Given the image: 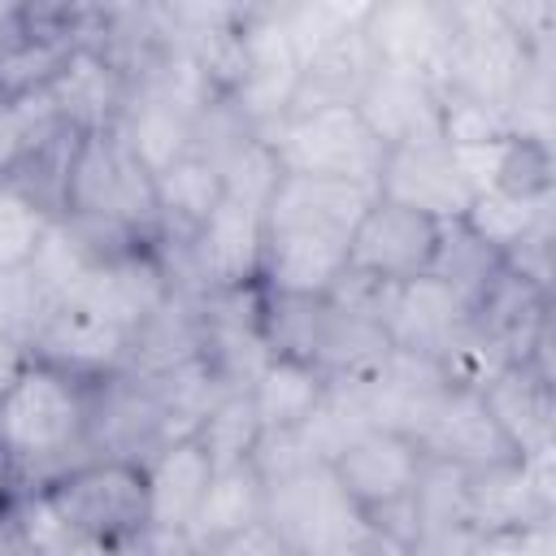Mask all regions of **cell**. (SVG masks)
Listing matches in <instances>:
<instances>
[{
  "mask_svg": "<svg viewBox=\"0 0 556 556\" xmlns=\"http://www.w3.org/2000/svg\"><path fill=\"white\" fill-rule=\"evenodd\" d=\"M91 382L26 361L0 395V456L17 486H39L83 460Z\"/></svg>",
  "mask_w": 556,
  "mask_h": 556,
  "instance_id": "6da1fadb",
  "label": "cell"
},
{
  "mask_svg": "<svg viewBox=\"0 0 556 556\" xmlns=\"http://www.w3.org/2000/svg\"><path fill=\"white\" fill-rule=\"evenodd\" d=\"M61 217L74 222L100 252L161 239L156 178L117 130L78 135Z\"/></svg>",
  "mask_w": 556,
  "mask_h": 556,
  "instance_id": "7a4b0ae2",
  "label": "cell"
},
{
  "mask_svg": "<svg viewBox=\"0 0 556 556\" xmlns=\"http://www.w3.org/2000/svg\"><path fill=\"white\" fill-rule=\"evenodd\" d=\"M265 526L291 556H374L387 539L334 482L330 465H304L265 482Z\"/></svg>",
  "mask_w": 556,
  "mask_h": 556,
  "instance_id": "3957f363",
  "label": "cell"
},
{
  "mask_svg": "<svg viewBox=\"0 0 556 556\" xmlns=\"http://www.w3.org/2000/svg\"><path fill=\"white\" fill-rule=\"evenodd\" d=\"M447 4H452V52L443 70V91H460L469 100H482L508 113L534 61L552 52V43L543 48L526 43L500 17L495 0H447Z\"/></svg>",
  "mask_w": 556,
  "mask_h": 556,
  "instance_id": "277c9868",
  "label": "cell"
},
{
  "mask_svg": "<svg viewBox=\"0 0 556 556\" xmlns=\"http://www.w3.org/2000/svg\"><path fill=\"white\" fill-rule=\"evenodd\" d=\"M330 473L387 543L413 547L417 539L413 486L421 473V447L408 434L369 426L330 460Z\"/></svg>",
  "mask_w": 556,
  "mask_h": 556,
  "instance_id": "5b68a950",
  "label": "cell"
},
{
  "mask_svg": "<svg viewBox=\"0 0 556 556\" xmlns=\"http://www.w3.org/2000/svg\"><path fill=\"white\" fill-rule=\"evenodd\" d=\"M70 530L91 543H143L148 547V478L139 460L96 456L39 482Z\"/></svg>",
  "mask_w": 556,
  "mask_h": 556,
  "instance_id": "8992f818",
  "label": "cell"
},
{
  "mask_svg": "<svg viewBox=\"0 0 556 556\" xmlns=\"http://www.w3.org/2000/svg\"><path fill=\"white\" fill-rule=\"evenodd\" d=\"M261 139L274 148L282 174L343 178V182H365L378 191V169H382L387 148L369 135L356 104L291 113Z\"/></svg>",
  "mask_w": 556,
  "mask_h": 556,
  "instance_id": "52a82bcc",
  "label": "cell"
},
{
  "mask_svg": "<svg viewBox=\"0 0 556 556\" xmlns=\"http://www.w3.org/2000/svg\"><path fill=\"white\" fill-rule=\"evenodd\" d=\"M265 252V208L222 195L217 208L195 226L182 252L165 256L178 291H235L261 282Z\"/></svg>",
  "mask_w": 556,
  "mask_h": 556,
  "instance_id": "ba28073f",
  "label": "cell"
},
{
  "mask_svg": "<svg viewBox=\"0 0 556 556\" xmlns=\"http://www.w3.org/2000/svg\"><path fill=\"white\" fill-rule=\"evenodd\" d=\"M96 4H9L0 22V96H39L78 43H91Z\"/></svg>",
  "mask_w": 556,
  "mask_h": 556,
  "instance_id": "9c48e42d",
  "label": "cell"
},
{
  "mask_svg": "<svg viewBox=\"0 0 556 556\" xmlns=\"http://www.w3.org/2000/svg\"><path fill=\"white\" fill-rule=\"evenodd\" d=\"M300 56L282 30L278 4H248L239 26V74L222 96L252 135H269L295 100Z\"/></svg>",
  "mask_w": 556,
  "mask_h": 556,
  "instance_id": "30bf717a",
  "label": "cell"
},
{
  "mask_svg": "<svg viewBox=\"0 0 556 556\" xmlns=\"http://www.w3.org/2000/svg\"><path fill=\"white\" fill-rule=\"evenodd\" d=\"M361 35L374 65L430 78L443 91V70L452 52V4L447 0H382L365 9Z\"/></svg>",
  "mask_w": 556,
  "mask_h": 556,
  "instance_id": "8fae6325",
  "label": "cell"
},
{
  "mask_svg": "<svg viewBox=\"0 0 556 556\" xmlns=\"http://www.w3.org/2000/svg\"><path fill=\"white\" fill-rule=\"evenodd\" d=\"M126 352H130V334L117 330L109 317H100L83 300H56L35 326L30 348H26L30 361H43L83 382H100L126 369Z\"/></svg>",
  "mask_w": 556,
  "mask_h": 556,
  "instance_id": "7c38bea8",
  "label": "cell"
},
{
  "mask_svg": "<svg viewBox=\"0 0 556 556\" xmlns=\"http://www.w3.org/2000/svg\"><path fill=\"white\" fill-rule=\"evenodd\" d=\"M174 291H178V287H174L169 265H165V256L156 252V243H135V248L104 252L70 300L91 304L100 317H109L117 330H126V334L135 339V330H139Z\"/></svg>",
  "mask_w": 556,
  "mask_h": 556,
  "instance_id": "4fadbf2b",
  "label": "cell"
},
{
  "mask_svg": "<svg viewBox=\"0 0 556 556\" xmlns=\"http://www.w3.org/2000/svg\"><path fill=\"white\" fill-rule=\"evenodd\" d=\"M465 521L473 534L526 530L552 521V456H508L465 473Z\"/></svg>",
  "mask_w": 556,
  "mask_h": 556,
  "instance_id": "5bb4252c",
  "label": "cell"
},
{
  "mask_svg": "<svg viewBox=\"0 0 556 556\" xmlns=\"http://www.w3.org/2000/svg\"><path fill=\"white\" fill-rule=\"evenodd\" d=\"M434 243H439V222H430L417 208L374 195V204L352 230L348 269L382 278V282H408L430 269Z\"/></svg>",
  "mask_w": 556,
  "mask_h": 556,
  "instance_id": "9a60e30c",
  "label": "cell"
},
{
  "mask_svg": "<svg viewBox=\"0 0 556 556\" xmlns=\"http://www.w3.org/2000/svg\"><path fill=\"white\" fill-rule=\"evenodd\" d=\"M148 478V552L169 547L187 539V526L204 500V486L213 478V460L200 447V439H174L161 452L143 460Z\"/></svg>",
  "mask_w": 556,
  "mask_h": 556,
  "instance_id": "2e32d148",
  "label": "cell"
},
{
  "mask_svg": "<svg viewBox=\"0 0 556 556\" xmlns=\"http://www.w3.org/2000/svg\"><path fill=\"white\" fill-rule=\"evenodd\" d=\"M356 113L387 152L391 148H417V143H443L439 87L430 78L374 65L369 83L356 96Z\"/></svg>",
  "mask_w": 556,
  "mask_h": 556,
  "instance_id": "e0dca14e",
  "label": "cell"
},
{
  "mask_svg": "<svg viewBox=\"0 0 556 556\" xmlns=\"http://www.w3.org/2000/svg\"><path fill=\"white\" fill-rule=\"evenodd\" d=\"M348 235L317 226H265L261 291L269 295H326L348 269Z\"/></svg>",
  "mask_w": 556,
  "mask_h": 556,
  "instance_id": "ac0fdd59",
  "label": "cell"
},
{
  "mask_svg": "<svg viewBox=\"0 0 556 556\" xmlns=\"http://www.w3.org/2000/svg\"><path fill=\"white\" fill-rule=\"evenodd\" d=\"M378 195L395 200L404 208L426 213L430 222H460L473 191L456 174V161L447 143H417V148H391L378 169Z\"/></svg>",
  "mask_w": 556,
  "mask_h": 556,
  "instance_id": "d6986e66",
  "label": "cell"
},
{
  "mask_svg": "<svg viewBox=\"0 0 556 556\" xmlns=\"http://www.w3.org/2000/svg\"><path fill=\"white\" fill-rule=\"evenodd\" d=\"M126 74L96 48V43H78L65 65L56 70V78L43 87L52 113L61 126H70L74 135H91V130H113L117 113L126 104Z\"/></svg>",
  "mask_w": 556,
  "mask_h": 556,
  "instance_id": "ffe728a7",
  "label": "cell"
},
{
  "mask_svg": "<svg viewBox=\"0 0 556 556\" xmlns=\"http://www.w3.org/2000/svg\"><path fill=\"white\" fill-rule=\"evenodd\" d=\"M469 326V304L439 278L421 274L408 282H395L391 304H387V339L400 352H417L439 361V352Z\"/></svg>",
  "mask_w": 556,
  "mask_h": 556,
  "instance_id": "44dd1931",
  "label": "cell"
},
{
  "mask_svg": "<svg viewBox=\"0 0 556 556\" xmlns=\"http://www.w3.org/2000/svg\"><path fill=\"white\" fill-rule=\"evenodd\" d=\"M417 447H421V456L447 460V465H456L465 473L517 456L508 447L504 430L495 426V417L486 413L482 395L478 391H460V387H447V395L439 400V408H434L430 426L421 430Z\"/></svg>",
  "mask_w": 556,
  "mask_h": 556,
  "instance_id": "7402d4cb",
  "label": "cell"
},
{
  "mask_svg": "<svg viewBox=\"0 0 556 556\" xmlns=\"http://www.w3.org/2000/svg\"><path fill=\"white\" fill-rule=\"evenodd\" d=\"M495 426L504 430L508 447L526 460L552 456L556 439V400H552V374L534 365H508L491 387L478 391Z\"/></svg>",
  "mask_w": 556,
  "mask_h": 556,
  "instance_id": "603a6c76",
  "label": "cell"
},
{
  "mask_svg": "<svg viewBox=\"0 0 556 556\" xmlns=\"http://www.w3.org/2000/svg\"><path fill=\"white\" fill-rule=\"evenodd\" d=\"M374 195L378 191L365 182L282 174L265 204V226H317V230H339L352 239V230L365 217V208L374 204Z\"/></svg>",
  "mask_w": 556,
  "mask_h": 556,
  "instance_id": "cb8c5ba5",
  "label": "cell"
},
{
  "mask_svg": "<svg viewBox=\"0 0 556 556\" xmlns=\"http://www.w3.org/2000/svg\"><path fill=\"white\" fill-rule=\"evenodd\" d=\"M374 74V52L361 35V26H348L330 39H321L317 48H308L300 56V78H295V100L287 109L291 113H308V109H334V104H356L361 87Z\"/></svg>",
  "mask_w": 556,
  "mask_h": 556,
  "instance_id": "d4e9b609",
  "label": "cell"
},
{
  "mask_svg": "<svg viewBox=\"0 0 556 556\" xmlns=\"http://www.w3.org/2000/svg\"><path fill=\"white\" fill-rule=\"evenodd\" d=\"M222 195H226L222 169L208 156H200V152H187L169 169H161L156 174V213H161L156 252L161 256L182 252L187 239L195 235V226L217 208Z\"/></svg>",
  "mask_w": 556,
  "mask_h": 556,
  "instance_id": "484cf974",
  "label": "cell"
},
{
  "mask_svg": "<svg viewBox=\"0 0 556 556\" xmlns=\"http://www.w3.org/2000/svg\"><path fill=\"white\" fill-rule=\"evenodd\" d=\"M256 521H265V482H261L256 465L252 460L222 465V469H213V478L204 486V500H200L182 543L222 547L235 534H243L248 526H256Z\"/></svg>",
  "mask_w": 556,
  "mask_h": 556,
  "instance_id": "4316f807",
  "label": "cell"
},
{
  "mask_svg": "<svg viewBox=\"0 0 556 556\" xmlns=\"http://www.w3.org/2000/svg\"><path fill=\"white\" fill-rule=\"evenodd\" d=\"M326 387H330V378L321 369L274 352L265 361V369L256 374V382L248 387V395L261 417V430H300L313 417V408L321 404Z\"/></svg>",
  "mask_w": 556,
  "mask_h": 556,
  "instance_id": "83f0119b",
  "label": "cell"
},
{
  "mask_svg": "<svg viewBox=\"0 0 556 556\" xmlns=\"http://www.w3.org/2000/svg\"><path fill=\"white\" fill-rule=\"evenodd\" d=\"M78 543L43 486H13L0 513V556H65Z\"/></svg>",
  "mask_w": 556,
  "mask_h": 556,
  "instance_id": "f1b7e54d",
  "label": "cell"
},
{
  "mask_svg": "<svg viewBox=\"0 0 556 556\" xmlns=\"http://www.w3.org/2000/svg\"><path fill=\"white\" fill-rule=\"evenodd\" d=\"M465 230L473 239H482L491 252H508L517 248L530 230H539L543 222H552V195H513V191H482L469 200L465 208Z\"/></svg>",
  "mask_w": 556,
  "mask_h": 556,
  "instance_id": "f546056e",
  "label": "cell"
},
{
  "mask_svg": "<svg viewBox=\"0 0 556 556\" xmlns=\"http://www.w3.org/2000/svg\"><path fill=\"white\" fill-rule=\"evenodd\" d=\"M104 252L74 226V222H65V217H52V226H48V235H43V243L35 248V256H30V278L39 282V291L56 304V300H70L78 287H83V278L91 274V265L100 261Z\"/></svg>",
  "mask_w": 556,
  "mask_h": 556,
  "instance_id": "4dcf8cb0",
  "label": "cell"
},
{
  "mask_svg": "<svg viewBox=\"0 0 556 556\" xmlns=\"http://www.w3.org/2000/svg\"><path fill=\"white\" fill-rule=\"evenodd\" d=\"M74 148L78 135L74 130H52L39 143H30V152L17 161V169L4 178L13 191H22L26 200H35L48 217H61L65 208V187H70V165H74Z\"/></svg>",
  "mask_w": 556,
  "mask_h": 556,
  "instance_id": "1f68e13d",
  "label": "cell"
},
{
  "mask_svg": "<svg viewBox=\"0 0 556 556\" xmlns=\"http://www.w3.org/2000/svg\"><path fill=\"white\" fill-rule=\"evenodd\" d=\"M500 269V252H491L482 239H473L465 230V222H439V243L430 256V278L447 282L465 304H473V295L495 278Z\"/></svg>",
  "mask_w": 556,
  "mask_h": 556,
  "instance_id": "d6a6232c",
  "label": "cell"
},
{
  "mask_svg": "<svg viewBox=\"0 0 556 556\" xmlns=\"http://www.w3.org/2000/svg\"><path fill=\"white\" fill-rule=\"evenodd\" d=\"M195 439H200V447L208 452L213 469L252 460L256 439H261V417H256V408H252V395H248V391H222L217 404L204 413Z\"/></svg>",
  "mask_w": 556,
  "mask_h": 556,
  "instance_id": "836d02e7",
  "label": "cell"
},
{
  "mask_svg": "<svg viewBox=\"0 0 556 556\" xmlns=\"http://www.w3.org/2000/svg\"><path fill=\"white\" fill-rule=\"evenodd\" d=\"M413 513H417V539L469 530V521H465V469L421 456V473L413 486Z\"/></svg>",
  "mask_w": 556,
  "mask_h": 556,
  "instance_id": "e575fe53",
  "label": "cell"
},
{
  "mask_svg": "<svg viewBox=\"0 0 556 556\" xmlns=\"http://www.w3.org/2000/svg\"><path fill=\"white\" fill-rule=\"evenodd\" d=\"M48 226H52V217L35 200H26L9 182H0V274L26 269L35 248L43 243Z\"/></svg>",
  "mask_w": 556,
  "mask_h": 556,
  "instance_id": "d590c367",
  "label": "cell"
},
{
  "mask_svg": "<svg viewBox=\"0 0 556 556\" xmlns=\"http://www.w3.org/2000/svg\"><path fill=\"white\" fill-rule=\"evenodd\" d=\"M52 130H61V122H56L43 91L26 96V100H4L0 96V182L17 169V161L30 152V143H39Z\"/></svg>",
  "mask_w": 556,
  "mask_h": 556,
  "instance_id": "8d00e7d4",
  "label": "cell"
},
{
  "mask_svg": "<svg viewBox=\"0 0 556 556\" xmlns=\"http://www.w3.org/2000/svg\"><path fill=\"white\" fill-rule=\"evenodd\" d=\"M439 135L447 148H473V143H491L513 135L508 130V113L482 100H469L460 91H439Z\"/></svg>",
  "mask_w": 556,
  "mask_h": 556,
  "instance_id": "74e56055",
  "label": "cell"
},
{
  "mask_svg": "<svg viewBox=\"0 0 556 556\" xmlns=\"http://www.w3.org/2000/svg\"><path fill=\"white\" fill-rule=\"evenodd\" d=\"M217 556H291V547L265 526V521H256V526H248L243 534H235L230 543H222V547H213Z\"/></svg>",
  "mask_w": 556,
  "mask_h": 556,
  "instance_id": "f35d334b",
  "label": "cell"
},
{
  "mask_svg": "<svg viewBox=\"0 0 556 556\" xmlns=\"http://www.w3.org/2000/svg\"><path fill=\"white\" fill-rule=\"evenodd\" d=\"M65 556H148L143 543H91V539H78Z\"/></svg>",
  "mask_w": 556,
  "mask_h": 556,
  "instance_id": "ab89813d",
  "label": "cell"
},
{
  "mask_svg": "<svg viewBox=\"0 0 556 556\" xmlns=\"http://www.w3.org/2000/svg\"><path fill=\"white\" fill-rule=\"evenodd\" d=\"M148 556H217L213 547H191V543H169V547H152Z\"/></svg>",
  "mask_w": 556,
  "mask_h": 556,
  "instance_id": "60d3db41",
  "label": "cell"
},
{
  "mask_svg": "<svg viewBox=\"0 0 556 556\" xmlns=\"http://www.w3.org/2000/svg\"><path fill=\"white\" fill-rule=\"evenodd\" d=\"M13 473H9V465H4V456H0V513H4V504H9V495H13Z\"/></svg>",
  "mask_w": 556,
  "mask_h": 556,
  "instance_id": "b9f144b4",
  "label": "cell"
},
{
  "mask_svg": "<svg viewBox=\"0 0 556 556\" xmlns=\"http://www.w3.org/2000/svg\"><path fill=\"white\" fill-rule=\"evenodd\" d=\"M374 556H413V552H408V547H400V543H382Z\"/></svg>",
  "mask_w": 556,
  "mask_h": 556,
  "instance_id": "7bdbcfd3",
  "label": "cell"
},
{
  "mask_svg": "<svg viewBox=\"0 0 556 556\" xmlns=\"http://www.w3.org/2000/svg\"><path fill=\"white\" fill-rule=\"evenodd\" d=\"M4 13H9V4H0V22H4Z\"/></svg>",
  "mask_w": 556,
  "mask_h": 556,
  "instance_id": "ee69618b",
  "label": "cell"
}]
</instances>
